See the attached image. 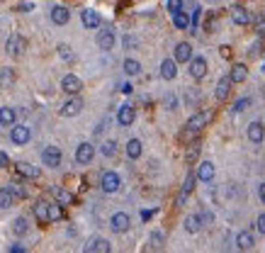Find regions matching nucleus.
<instances>
[{
  "label": "nucleus",
  "mask_w": 265,
  "mask_h": 253,
  "mask_svg": "<svg viewBox=\"0 0 265 253\" xmlns=\"http://www.w3.org/2000/svg\"><path fill=\"white\" fill-rule=\"evenodd\" d=\"M119 185H122V178L114 173V170H107V173H102V178H100V188H102V192H117L119 190Z\"/></svg>",
  "instance_id": "1"
},
{
  "label": "nucleus",
  "mask_w": 265,
  "mask_h": 253,
  "mask_svg": "<svg viewBox=\"0 0 265 253\" xmlns=\"http://www.w3.org/2000/svg\"><path fill=\"white\" fill-rule=\"evenodd\" d=\"M110 226H112L114 234H124L129 226H132V219L127 212H114L112 219H110Z\"/></svg>",
  "instance_id": "2"
},
{
  "label": "nucleus",
  "mask_w": 265,
  "mask_h": 253,
  "mask_svg": "<svg viewBox=\"0 0 265 253\" xmlns=\"http://www.w3.org/2000/svg\"><path fill=\"white\" fill-rule=\"evenodd\" d=\"M80 110H83V100L80 98H76V95H71L63 105H61V117H76V114H80Z\"/></svg>",
  "instance_id": "3"
},
{
  "label": "nucleus",
  "mask_w": 265,
  "mask_h": 253,
  "mask_svg": "<svg viewBox=\"0 0 265 253\" xmlns=\"http://www.w3.org/2000/svg\"><path fill=\"white\" fill-rule=\"evenodd\" d=\"M5 49H7V54L10 56H22L24 54V49H27V39L24 36H19V34H12L10 39H7V44H5Z\"/></svg>",
  "instance_id": "4"
},
{
  "label": "nucleus",
  "mask_w": 265,
  "mask_h": 253,
  "mask_svg": "<svg viewBox=\"0 0 265 253\" xmlns=\"http://www.w3.org/2000/svg\"><path fill=\"white\" fill-rule=\"evenodd\" d=\"M190 76H192L195 80H202V78L207 76V58H205V56L190 58Z\"/></svg>",
  "instance_id": "5"
},
{
  "label": "nucleus",
  "mask_w": 265,
  "mask_h": 253,
  "mask_svg": "<svg viewBox=\"0 0 265 253\" xmlns=\"http://www.w3.org/2000/svg\"><path fill=\"white\" fill-rule=\"evenodd\" d=\"M205 124H207V114L205 112H197V114H192L188 120V124H185V132H188V136H192V134H200L202 129H205Z\"/></svg>",
  "instance_id": "6"
},
{
  "label": "nucleus",
  "mask_w": 265,
  "mask_h": 253,
  "mask_svg": "<svg viewBox=\"0 0 265 253\" xmlns=\"http://www.w3.org/2000/svg\"><path fill=\"white\" fill-rule=\"evenodd\" d=\"M41 161H44V166H49V168H58L61 166V148L58 146H46L41 151Z\"/></svg>",
  "instance_id": "7"
},
{
  "label": "nucleus",
  "mask_w": 265,
  "mask_h": 253,
  "mask_svg": "<svg viewBox=\"0 0 265 253\" xmlns=\"http://www.w3.org/2000/svg\"><path fill=\"white\" fill-rule=\"evenodd\" d=\"M80 88H83V83H80V78L73 76V73H68V76H63V78H61V90H63V92L76 95V92H80Z\"/></svg>",
  "instance_id": "8"
},
{
  "label": "nucleus",
  "mask_w": 265,
  "mask_h": 253,
  "mask_svg": "<svg viewBox=\"0 0 265 253\" xmlns=\"http://www.w3.org/2000/svg\"><path fill=\"white\" fill-rule=\"evenodd\" d=\"M93 156H95V146L88 144V142H83V144L76 148V161L80 163V166H88V163L93 161Z\"/></svg>",
  "instance_id": "9"
},
{
  "label": "nucleus",
  "mask_w": 265,
  "mask_h": 253,
  "mask_svg": "<svg viewBox=\"0 0 265 253\" xmlns=\"http://www.w3.org/2000/svg\"><path fill=\"white\" fill-rule=\"evenodd\" d=\"M29 126L19 124V126H12V132H10V139H12V144L15 146H24L27 142H29Z\"/></svg>",
  "instance_id": "10"
},
{
  "label": "nucleus",
  "mask_w": 265,
  "mask_h": 253,
  "mask_svg": "<svg viewBox=\"0 0 265 253\" xmlns=\"http://www.w3.org/2000/svg\"><path fill=\"white\" fill-rule=\"evenodd\" d=\"M229 12H231V22H234V24H239V27H246L248 22H251L248 10H246V8H241V5H234Z\"/></svg>",
  "instance_id": "11"
},
{
  "label": "nucleus",
  "mask_w": 265,
  "mask_h": 253,
  "mask_svg": "<svg viewBox=\"0 0 265 253\" xmlns=\"http://www.w3.org/2000/svg\"><path fill=\"white\" fill-rule=\"evenodd\" d=\"M15 168H17V176L27 178V180H37L39 176H41V170H39L37 166H32V163H22V161H19Z\"/></svg>",
  "instance_id": "12"
},
{
  "label": "nucleus",
  "mask_w": 265,
  "mask_h": 253,
  "mask_svg": "<svg viewBox=\"0 0 265 253\" xmlns=\"http://www.w3.org/2000/svg\"><path fill=\"white\" fill-rule=\"evenodd\" d=\"M134 117H136V112H134L132 105H122L119 112H117V122H119V126H132Z\"/></svg>",
  "instance_id": "13"
},
{
  "label": "nucleus",
  "mask_w": 265,
  "mask_h": 253,
  "mask_svg": "<svg viewBox=\"0 0 265 253\" xmlns=\"http://www.w3.org/2000/svg\"><path fill=\"white\" fill-rule=\"evenodd\" d=\"M248 139H251L253 144H263V139H265L263 122H251V124H248Z\"/></svg>",
  "instance_id": "14"
},
{
  "label": "nucleus",
  "mask_w": 265,
  "mask_h": 253,
  "mask_svg": "<svg viewBox=\"0 0 265 253\" xmlns=\"http://www.w3.org/2000/svg\"><path fill=\"white\" fill-rule=\"evenodd\" d=\"M97 46L102 49V52H110L114 46V32L112 30H100V34H97Z\"/></svg>",
  "instance_id": "15"
},
{
  "label": "nucleus",
  "mask_w": 265,
  "mask_h": 253,
  "mask_svg": "<svg viewBox=\"0 0 265 253\" xmlns=\"http://www.w3.org/2000/svg\"><path fill=\"white\" fill-rule=\"evenodd\" d=\"M195 178H197V180H202V182H209L212 178H214V163H209V161L200 163V166H197Z\"/></svg>",
  "instance_id": "16"
},
{
  "label": "nucleus",
  "mask_w": 265,
  "mask_h": 253,
  "mask_svg": "<svg viewBox=\"0 0 265 253\" xmlns=\"http://www.w3.org/2000/svg\"><path fill=\"white\" fill-rule=\"evenodd\" d=\"M80 20H83V24H85V30H97L100 27V15L95 12V10H83L80 12Z\"/></svg>",
  "instance_id": "17"
},
{
  "label": "nucleus",
  "mask_w": 265,
  "mask_h": 253,
  "mask_svg": "<svg viewBox=\"0 0 265 253\" xmlns=\"http://www.w3.org/2000/svg\"><path fill=\"white\" fill-rule=\"evenodd\" d=\"M229 90H231V78H229V76H222V78L217 80V90H214L217 100H219V102H222V100H227Z\"/></svg>",
  "instance_id": "18"
},
{
  "label": "nucleus",
  "mask_w": 265,
  "mask_h": 253,
  "mask_svg": "<svg viewBox=\"0 0 265 253\" xmlns=\"http://www.w3.org/2000/svg\"><path fill=\"white\" fill-rule=\"evenodd\" d=\"M110 251V241L107 238H93L90 244H85V253H107Z\"/></svg>",
  "instance_id": "19"
},
{
  "label": "nucleus",
  "mask_w": 265,
  "mask_h": 253,
  "mask_svg": "<svg viewBox=\"0 0 265 253\" xmlns=\"http://www.w3.org/2000/svg\"><path fill=\"white\" fill-rule=\"evenodd\" d=\"M68 20H71V10H68V8L56 5V8L51 10V22H54V24H66Z\"/></svg>",
  "instance_id": "20"
},
{
  "label": "nucleus",
  "mask_w": 265,
  "mask_h": 253,
  "mask_svg": "<svg viewBox=\"0 0 265 253\" xmlns=\"http://www.w3.org/2000/svg\"><path fill=\"white\" fill-rule=\"evenodd\" d=\"M192 58V46H190L188 42H180L178 46H175V61L178 64H185Z\"/></svg>",
  "instance_id": "21"
},
{
  "label": "nucleus",
  "mask_w": 265,
  "mask_h": 253,
  "mask_svg": "<svg viewBox=\"0 0 265 253\" xmlns=\"http://www.w3.org/2000/svg\"><path fill=\"white\" fill-rule=\"evenodd\" d=\"M175 76H178L175 61H173V58H166V61L161 64V78H163V80H173Z\"/></svg>",
  "instance_id": "22"
},
{
  "label": "nucleus",
  "mask_w": 265,
  "mask_h": 253,
  "mask_svg": "<svg viewBox=\"0 0 265 253\" xmlns=\"http://www.w3.org/2000/svg\"><path fill=\"white\" fill-rule=\"evenodd\" d=\"M17 120V112L12 108H0V126H12Z\"/></svg>",
  "instance_id": "23"
},
{
  "label": "nucleus",
  "mask_w": 265,
  "mask_h": 253,
  "mask_svg": "<svg viewBox=\"0 0 265 253\" xmlns=\"http://www.w3.org/2000/svg\"><path fill=\"white\" fill-rule=\"evenodd\" d=\"M34 217H37L41 224H49V202L39 200L37 204H34Z\"/></svg>",
  "instance_id": "24"
},
{
  "label": "nucleus",
  "mask_w": 265,
  "mask_h": 253,
  "mask_svg": "<svg viewBox=\"0 0 265 253\" xmlns=\"http://www.w3.org/2000/svg\"><path fill=\"white\" fill-rule=\"evenodd\" d=\"M51 195L56 198V202L61 207H66V204H73V195L68 192V190H63V188H54L51 190Z\"/></svg>",
  "instance_id": "25"
},
{
  "label": "nucleus",
  "mask_w": 265,
  "mask_h": 253,
  "mask_svg": "<svg viewBox=\"0 0 265 253\" xmlns=\"http://www.w3.org/2000/svg\"><path fill=\"white\" fill-rule=\"evenodd\" d=\"M200 229H202V214H190L185 219V232L188 234H197Z\"/></svg>",
  "instance_id": "26"
},
{
  "label": "nucleus",
  "mask_w": 265,
  "mask_h": 253,
  "mask_svg": "<svg viewBox=\"0 0 265 253\" xmlns=\"http://www.w3.org/2000/svg\"><path fill=\"white\" fill-rule=\"evenodd\" d=\"M15 195H12V190L10 188H0V210H7V207H12L15 204Z\"/></svg>",
  "instance_id": "27"
},
{
  "label": "nucleus",
  "mask_w": 265,
  "mask_h": 253,
  "mask_svg": "<svg viewBox=\"0 0 265 253\" xmlns=\"http://www.w3.org/2000/svg\"><path fill=\"white\" fill-rule=\"evenodd\" d=\"M246 76H248V71H246V66L244 64H234V68H231V83H244L246 80Z\"/></svg>",
  "instance_id": "28"
},
{
  "label": "nucleus",
  "mask_w": 265,
  "mask_h": 253,
  "mask_svg": "<svg viewBox=\"0 0 265 253\" xmlns=\"http://www.w3.org/2000/svg\"><path fill=\"white\" fill-rule=\"evenodd\" d=\"M141 151H144V146H141L139 139H129V142H127V156H129L132 161H136V158L141 156Z\"/></svg>",
  "instance_id": "29"
},
{
  "label": "nucleus",
  "mask_w": 265,
  "mask_h": 253,
  "mask_svg": "<svg viewBox=\"0 0 265 253\" xmlns=\"http://www.w3.org/2000/svg\"><path fill=\"white\" fill-rule=\"evenodd\" d=\"M236 246H239L241 251L253 248V234H251V232H241V234L236 236Z\"/></svg>",
  "instance_id": "30"
},
{
  "label": "nucleus",
  "mask_w": 265,
  "mask_h": 253,
  "mask_svg": "<svg viewBox=\"0 0 265 253\" xmlns=\"http://www.w3.org/2000/svg\"><path fill=\"white\" fill-rule=\"evenodd\" d=\"M173 24H175L178 30H188V27H190V18L183 12V10H178V12H173Z\"/></svg>",
  "instance_id": "31"
},
{
  "label": "nucleus",
  "mask_w": 265,
  "mask_h": 253,
  "mask_svg": "<svg viewBox=\"0 0 265 253\" xmlns=\"http://www.w3.org/2000/svg\"><path fill=\"white\" fill-rule=\"evenodd\" d=\"M58 219H63V207L58 202H49V224L58 222Z\"/></svg>",
  "instance_id": "32"
},
{
  "label": "nucleus",
  "mask_w": 265,
  "mask_h": 253,
  "mask_svg": "<svg viewBox=\"0 0 265 253\" xmlns=\"http://www.w3.org/2000/svg\"><path fill=\"white\" fill-rule=\"evenodd\" d=\"M27 229H29V224H27V219L24 217H17L12 222V234L15 236H24L27 234Z\"/></svg>",
  "instance_id": "33"
},
{
  "label": "nucleus",
  "mask_w": 265,
  "mask_h": 253,
  "mask_svg": "<svg viewBox=\"0 0 265 253\" xmlns=\"http://www.w3.org/2000/svg\"><path fill=\"white\" fill-rule=\"evenodd\" d=\"M124 73H127V76H139V73H141V64H139L136 58H127V61H124Z\"/></svg>",
  "instance_id": "34"
},
{
  "label": "nucleus",
  "mask_w": 265,
  "mask_h": 253,
  "mask_svg": "<svg viewBox=\"0 0 265 253\" xmlns=\"http://www.w3.org/2000/svg\"><path fill=\"white\" fill-rule=\"evenodd\" d=\"M200 158V144L195 142V144L188 146V151H185V163H195Z\"/></svg>",
  "instance_id": "35"
},
{
  "label": "nucleus",
  "mask_w": 265,
  "mask_h": 253,
  "mask_svg": "<svg viewBox=\"0 0 265 253\" xmlns=\"http://www.w3.org/2000/svg\"><path fill=\"white\" fill-rule=\"evenodd\" d=\"M195 180H197V178H195V173H188V178H185V182H183L180 192H183V195H190V192H192V188H195Z\"/></svg>",
  "instance_id": "36"
},
{
  "label": "nucleus",
  "mask_w": 265,
  "mask_h": 253,
  "mask_svg": "<svg viewBox=\"0 0 265 253\" xmlns=\"http://www.w3.org/2000/svg\"><path fill=\"white\" fill-rule=\"evenodd\" d=\"M58 56H61L63 61H73V52H71L68 44H58Z\"/></svg>",
  "instance_id": "37"
},
{
  "label": "nucleus",
  "mask_w": 265,
  "mask_h": 253,
  "mask_svg": "<svg viewBox=\"0 0 265 253\" xmlns=\"http://www.w3.org/2000/svg\"><path fill=\"white\" fill-rule=\"evenodd\" d=\"M248 105H251V98H239V100L234 102V112L239 114V112H244V110H248Z\"/></svg>",
  "instance_id": "38"
},
{
  "label": "nucleus",
  "mask_w": 265,
  "mask_h": 253,
  "mask_svg": "<svg viewBox=\"0 0 265 253\" xmlns=\"http://www.w3.org/2000/svg\"><path fill=\"white\" fill-rule=\"evenodd\" d=\"M149 241H151V248H161V246H163V241H166V236L161 234V232H153Z\"/></svg>",
  "instance_id": "39"
},
{
  "label": "nucleus",
  "mask_w": 265,
  "mask_h": 253,
  "mask_svg": "<svg viewBox=\"0 0 265 253\" xmlns=\"http://www.w3.org/2000/svg\"><path fill=\"white\" fill-rule=\"evenodd\" d=\"M114 154H117V144H114V142H105V144H102V156L112 158Z\"/></svg>",
  "instance_id": "40"
},
{
  "label": "nucleus",
  "mask_w": 265,
  "mask_h": 253,
  "mask_svg": "<svg viewBox=\"0 0 265 253\" xmlns=\"http://www.w3.org/2000/svg\"><path fill=\"white\" fill-rule=\"evenodd\" d=\"M0 80H2V86H10V83L15 80V76H12L10 68H2V71H0Z\"/></svg>",
  "instance_id": "41"
},
{
  "label": "nucleus",
  "mask_w": 265,
  "mask_h": 253,
  "mask_svg": "<svg viewBox=\"0 0 265 253\" xmlns=\"http://www.w3.org/2000/svg\"><path fill=\"white\" fill-rule=\"evenodd\" d=\"M7 188L12 190V195H15V198H27V190H24L19 182H12V185H7Z\"/></svg>",
  "instance_id": "42"
},
{
  "label": "nucleus",
  "mask_w": 265,
  "mask_h": 253,
  "mask_svg": "<svg viewBox=\"0 0 265 253\" xmlns=\"http://www.w3.org/2000/svg\"><path fill=\"white\" fill-rule=\"evenodd\" d=\"M168 10L173 12H178V10H183V0H168Z\"/></svg>",
  "instance_id": "43"
},
{
  "label": "nucleus",
  "mask_w": 265,
  "mask_h": 253,
  "mask_svg": "<svg viewBox=\"0 0 265 253\" xmlns=\"http://www.w3.org/2000/svg\"><path fill=\"white\" fill-rule=\"evenodd\" d=\"M136 44H139V42H136L134 36H124V46H127V49H134Z\"/></svg>",
  "instance_id": "44"
},
{
  "label": "nucleus",
  "mask_w": 265,
  "mask_h": 253,
  "mask_svg": "<svg viewBox=\"0 0 265 253\" xmlns=\"http://www.w3.org/2000/svg\"><path fill=\"white\" fill-rule=\"evenodd\" d=\"M258 232L265 236V214H261V217H258Z\"/></svg>",
  "instance_id": "45"
},
{
  "label": "nucleus",
  "mask_w": 265,
  "mask_h": 253,
  "mask_svg": "<svg viewBox=\"0 0 265 253\" xmlns=\"http://www.w3.org/2000/svg\"><path fill=\"white\" fill-rule=\"evenodd\" d=\"M122 92H124V95H132L134 86H132V83H124V86H122Z\"/></svg>",
  "instance_id": "46"
},
{
  "label": "nucleus",
  "mask_w": 265,
  "mask_h": 253,
  "mask_svg": "<svg viewBox=\"0 0 265 253\" xmlns=\"http://www.w3.org/2000/svg\"><path fill=\"white\" fill-rule=\"evenodd\" d=\"M256 32H258V36H265V20L258 22V30H256Z\"/></svg>",
  "instance_id": "47"
},
{
  "label": "nucleus",
  "mask_w": 265,
  "mask_h": 253,
  "mask_svg": "<svg viewBox=\"0 0 265 253\" xmlns=\"http://www.w3.org/2000/svg\"><path fill=\"white\" fill-rule=\"evenodd\" d=\"M258 198H261V202L265 204V182H261V188H258Z\"/></svg>",
  "instance_id": "48"
},
{
  "label": "nucleus",
  "mask_w": 265,
  "mask_h": 253,
  "mask_svg": "<svg viewBox=\"0 0 265 253\" xmlns=\"http://www.w3.org/2000/svg\"><path fill=\"white\" fill-rule=\"evenodd\" d=\"M151 217H153V210H144V212H141V219H144V222H149Z\"/></svg>",
  "instance_id": "49"
},
{
  "label": "nucleus",
  "mask_w": 265,
  "mask_h": 253,
  "mask_svg": "<svg viewBox=\"0 0 265 253\" xmlns=\"http://www.w3.org/2000/svg\"><path fill=\"white\" fill-rule=\"evenodd\" d=\"M5 166H7V154L0 151V168H5Z\"/></svg>",
  "instance_id": "50"
},
{
  "label": "nucleus",
  "mask_w": 265,
  "mask_h": 253,
  "mask_svg": "<svg viewBox=\"0 0 265 253\" xmlns=\"http://www.w3.org/2000/svg\"><path fill=\"white\" fill-rule=\"evenodd\" d=\"M32 8H34V5H32V2H24V5H19V10H22V12H29V10H32Z\"/></svg>",
  "instance_id": "51"
},
{
  "label": "nucleus",
  "mask_w": 265,
  "mask_h": 253,
  "mask_svg": "<svg viewBox=\"0 0 265 253\" xmlns=\"http://www.w3.org/2000/svg\"><path fill=\"white\" fill-rule=\"evenodd\" d=\"M10 251L12 253H24V246H10Z\"/></svg>",
  "instance_id": "52"
},
{
  "label": "nucleus",
  "mask_w": 265,
  "mask_h": 253,
  "mask_svg": "<svg viewBox=\"0 0 265 253\" xmlns=\"http://www.w3.org/2000/svg\"><path fill=\"white\" fill-rule=\"evenodd\" d=\"M219 54H222V56H231V52H229V46H222V49H219Z\"/></svg>",
  "instance_id": "53"
}]
</instances>
